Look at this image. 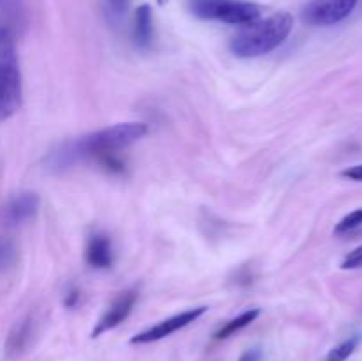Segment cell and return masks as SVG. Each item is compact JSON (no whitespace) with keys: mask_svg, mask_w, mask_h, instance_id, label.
Wrapping results in <instances>:
<instances>
[{"mask_svg":"<svg viewBox=\"0 0 362 361\" xmlns=\"http://www.w3.org/2000/svg\"><path fill=\"white\" fill-rule=\"evenodd\" d=\"M147 131L144 122L113 124L76 140L60 144L59 147L48 152L45 158V166L49 172H64L83 159H94L101 165L105 159L119 156V151L144 138Z\"/></svg>","mask_w":362,"mask_h":361,"instance_id":"6da1fadb","label":"cell"},{"mask_svg":"<svg viewBox=\"0 0 362 361\" xmlns=\"http://www.w3.org/2000/svg\"><path fill=\"white\" fill-rule=\"evenodd\" d=\"M293 28L290 13H276L264 20L246 23L230 41V50L240 59H255L274 52L288 39Z\"/></svg>","mask_w":362,"mask_h":361,"instance_id":"7a4b0ae2","label":"cell"},{"mask_svg":"<svg viewBox=\"0 0 362 361\" xmlns=\"http://www.w3.org/2000/svg\"><path fill=\"white\" fill-rule=\"evenodd\" d=\"M21 106V73L14 34L0 27V122L11 119Z\"/></svg>","mask_w":362,"mask_h":361,"instance_id":"3957f363","label":"cell"},{"mask_svg":"<svg viewBox=\"0 0 362 361\" xmlns=\"http://www.w3.org/2000/svg\"><path fill=\"white\" fill-rule=\"evenodd\" d=\"M191 14L200 20L223 21L230 25H246L258 20L262 7L253 2L243 0H189Z\"/></svg>","mask_w":362,"mask_h":361,"instance_id":"277c9868","label":"cell"},{"mask_svg":"<svg viewBox=\"0 0 362 361\" xmlns=\"http://www.w3.org/2000/svg\"><path fill=\"white\" fill-rule=\"evenodd\" d=\"M359 0H311L303 11L306 23L317 27H329L349 18Z\"/></svg>","mask_w":362,"mask_h":361,"instance_id":"5b68a950","label":"cell"},{"mask_svg":"<svg viewBox=\"0 0 362 361\" xmlns=\"http://www.w3.org/2000/svg\"><path fill=\"white\" fill-rule=\"evenodd\" d=\"M207 314V306H198V308H189V310H184L180 314L172 315V317L165 319V321L158 322L156 326L152 328L145 329V331L138 333L131 338V343L134 345H141V343H152V342H159V340L166 338V336L173 335V333L180 331L184 329L186 326L193 324L194 321L202 317V315Z\"/></svg>","mask_w":362,"mask_h":361,"instance_id":"8992f818","label":"cell"},{"mask_svg":"<svg viewBox=\"0 0 362 361\" xmlns=\"http://www.w3.org/2000/svg\"><path fill=\"white\" fill-rule=\"evenodd\" d=\"M136 299H138V294L134 292V290L120 292L119 296L112 301V304L106 308V311L101 315L98 324L94 326V329H92L90 333L92 338H98V336H101L103 333L112 331V329H115L117 326L122 324V322L129 317L131 311H133L134 304H136Z\"/></svg>","mask_w":362,"mask_h":361,"instance_id":"52a82bcc","label":"cell"},{"mask_svg":"<svg viewBox=\"0 0 362 361\" xmlns=\"http://www.w3.org/2000/svg\"><path fill=\"white\" fill-rule=\"evenodd\" d=\"M39 211V197L35 193H20L11 198L0 211V219L6 225H21L27 223L37 214Z\"/></svg>","mask_w":362,"mask_h":361,"instance_id":"ba28073f","label":"cell"},{"mask_svg":"<svg viewBox=\"0 0 362 361\" xmlns=\"http://www.w3.org/2000/svg\"><path fill=\"white\" fill-rule=\"evenodd\" d=\"M85 258L94 269H110L113 265L112 239L106 234L95 232L88 237Z\"/></svg>","mask_w":362,"mask_h":361,"instance_id":"9c48e42d","label":"cell"},{"mask_svg":"<svg viewBox=\"0 0 362 361\" xmlns=\"http://www.w3.org/2000/svg\"><path fill=\"white\" fill-rule=\"evenodd\" d=\"M154 39V21H152V9L148 4H141L134 13L133 23V41L136 48L148 50Z\"/></svg>","mask_w":362,"mask_h":361,"instance_id":"30bf717a","label":"cell"},{"mask_svg":"<svg viewBox=\"0 0 362 361\" xmlns=\"http://www.w3.org/2000/svg\"><path fill=\"white\" fill-rule=\"evenodd\" d=\"M32 338H34V322L30 317L23 319L11 329L9 336L6 340V356L18 357L28 349Z\"/></svg>","mask_w":362,"mask_h":361,"instance_id":"8fae6325","label":"cell"},{"mask_svg":"<svg viewBox=\"0 0 362 361\" xmlns=\"http://www.w3.org/2000/svg\"><path fill=\"white\" fill-rule=\"evenodd\" d=\"M260 317V310L258 308H251V310H246L243 311L240 315H237V317H233L232 321L226 322L223 328H219L218 331H216L214 338L216 340H226L230 338L232 335H235V333H239L240 329L247 328L250 324H253L257 319Z\"/></svg>","mask_w":362,"mask_h":361,"instance_id":"7c38bea8","label":"cell"},{"mask_svg":"<svg viewBox=\"0 0 362 361\" xmlns=\"http://www.w3.org/2000/svg\"><path fill=\"white\" fill-rule=\"evenodd\" d=\"M359 342H361L359 335H354L350 336V338L343 340L341 343H338V345L332 347V349L329 350V354L325 356V361H346L354 353H356Z\"/></svg>","mask_w":362,"mask_h":361,"instance_id":"4fadbf2b","label":"cell"},{"mask_svg":"<svg viewBox=\"0 0 362 361\" xmlns=\"http://www.w3.org/2000/svg\"><path fill=\"white\" fill-rule=\"evenodd\" d=\"M129 6L131 0H105L106 14H108L110 21H113V23H119L126 16Z\"/></svg>","mask_w":362,"mask_h":361,"instance_id":"5bb4252c","label":"cell"},{"mask_svg":"<svg viewBox=\"0 0 362 361\" xmlns=\"http://www.w3.org/2000/svg\"><path fill=\"white\" fill-rule=\"evenodd\" d=\"M361 225H362V207L349 212V214H346L345 218H343L341 222L336 225L334 232L338 234V236H341V234H349V232H352V230L359 229Z\"/></svg>","mask_w":362,"mask_h":361,"instance_id":"9a60e30c","label":"cell"},{"mask_svg":"<svg viewBox=\"0 0 362 361\" xmlns=\"http://www.w3.org/2000/svg\"><path fill=\"white\" fill-rule=\"evenodd\" d=\"M14 257H16L14 244L7 239H0V271H6L9 265H13Z\"/></svg>","mask_w":362,"mask_h":361,"instance_id":"2e32d148","label":"cell"},{"mask_svg":"<svg viewBox=\"0 0 362 361\" xmlns=\"http://www.w3.org/2000/svg\"><path fill=\"white\" fill-rule=\"evenodd\" d=\"M343 269H359L362 268V246L356 248V250L350 251L341 262Z\"/></svg>","mask_w":362,"mask_h":361,"instance_id":"e0dca14e","label":"cell"},{"mask_svg":"<svg viewBox=\"0 0 362 361\" xmlns=\"http://www.w3.org/2000/svg\"><path fill=\"white\" fill-rule=\"evenodd\" d=\"M80 301V290L76 287H69V290L66 292V297H64V306L66 308H74Z\"/></svg>","mask_w":362,"mask_h":361,"instance_id":"ac0fdd59","label":"cell"},{"mask_svg":"<svg viewBox=\"0 0 362 361\" xmlns=\"http://www.w3.org/2000/svg\"><path fill=\"white\" fill-rule=\"evenodd\" d=\"M264 353H262L260 347H253V349H247L240 354L239 361H262Z\"/></svg>","mask_w":362,"mask_h":361,"instance_id":"d6986e66","label":"cell"},{"mask_svg":"<svg viewBox=\"0 0 362 361\" xmlns=\"http://www.w3.org/2000/svg\"><path fill=\"white\" fill-rule=\"evenodd\" d=\"M341 176L346 177V179H350V180H361L362 183V165L350 166V168L343 170Z\"/></svg>","mask_w":362,"mask_h":361,"instance_id":"ffe728a7","label":"cell"},{"mask_svg":"<svg viewBox=\"0 0 362 361\" xmlns=\"http://www.w3.org/2000/svg\"><path fill=\"white\" fill-rule=\"evenodd\" d=\"M158 2L161 4V6H163V4H166V0H158Z\"/></svg>","mask_w":362,"mask_h":361,"instance_id":"44dd1931","label":"cell"}]
</instances>
